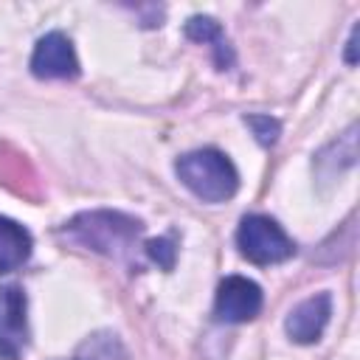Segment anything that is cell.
I'll return each instance as SVG.
<instances>
[{
    "label": "cell",
    "mask_w": 360,
    "mask_h": 360,
    "mask_svg": "<svg viewBox=\"0 0 360 360\" xmlns=\"http://www.w3.org/2000/svg\"><path fill=\"white\" fill-rule=\"evenodd\" d=\"M62 233L98 256H107L112 262H129L135 259L143 236V222L132 214L112 211V208H93L76 214L70 222H65Z\"/></svg>",
    "instance_id": "6da1fadb"
},
{
    "label": "cell",
    "mask_w": 360,
    "mask_h": 360,
    "mask_svg": "<svg viewBox=\"0 0 360 360\" xmlns=\"http://www.w3.org/2000/svg\"><path fill=\"white\" fill-rule=\"evenodd\" d=\"M174 174L202 202H225L239 188V172L233 160L214 146L180 155L174 160Z\"/></svg>",
    "instance_id": "7a4b0ae2"
},
{
    "label": "cell",
    "mask_w": 360,
    "mask_h": 360,
    "mask_svg": "<svg viewBox=\"0 0 360 360\" xmlns=\"http://www.w3.org/2000/svg\"><path fill=\"white\" fill-rule=\"evenodd\" d=\"M236 248L253 264H278L295 253V242L267 214H245L236 228Z\"/></svg>",
    "instance_id": "3957f363"
},
{
    "label": "cell",
    "mask_w": 360,
    "mask_h": 360,
    "mask_svg": "<svg viewBox=\"0 0 360 360\" xmlns=\"http://www.w3.org/2000/svg\"><path fill=\"white\" fill-rule=\"evenodd\" d=\"M262 287L248 276H225L214 295V315L222 323H248L262 312Z\"/></svg>",
    "instance_id": "277c9868"
},
{
    "label": "cell",
    "mask_w": 360,
    "mask_h": 360,
    "mask_svg": "<svg viewBox=\"0 0 360 360\" xmlns=\"http://www.w3.org/2000/svg\"><path fill=\"white\" fill-rule=\"evenodd\" d=\"M28 346V298L22 287H0V360H17Z\"/></svg>",
    "instance_id": "5b68a950"
},
{
    "label": "cell",
    "mask_w": 360,
    "mask_h": 360,
    "mask_svg": "<svg viewBox=\"0 0 360 360\" xmlns=\"http://www.w3.org/2000/svg\"><path fill=\"white\" fill-rule=\"evenodd\" d=\"M28 68L37 79H76L79 56H76L70 37L62 31H48L45 37H39Z\"/></svg>",
    "instance_id": "8992f818"
},
{
    "label": "cell",
    "mask_w": 360,
    "mask_h": 360,
    "mask_svg": "<svg viewBox=\"0 0 360 360\" xmlns=\"http://www.w3.org/2000/svg\"><path fill=\"white\" fill-rule=\"evenodd\" d=\"M329 315H332V295L329 292H315V295L298 301L287 312L284 329H287L290 340L307 346V343L321 340V335L329 323Z\"/></svg>",
    "instance_id": "52a82bcc"
},
{
    "label": "cell",
    "mask_w": 360,
    "mask_h": 360,
    "mask_svg": "<svg viewBox=\"0 0 360 360\" xmlns=\"http://www.w3.org/2000/svg\"><path fill=\"white\" fill-rule=\"evenodd\" d=\"M354 160H357V124H352L343 135H338L332 143H326L315 155L312 166L321 180H335V177H340V172L352 169Z\"/></svg>",
    "instance_id": "ba28073f"
},
{
    "label": "cell",
    "mask_w": 360,
    "mask_h": 360,
    "mask_svg": "<svg viewBox=\"0 0 360 360\" xmlns=\"http://www.w3.org/2000/svg\"><path fill=\"white\" fill-rule=\"evenodd\" d=\"M34 239L25 225L0 214V273H11L22 267L31 256Z\"/></svg>",
    "instance_id": "9c48e42d"
},
{
    "label": "cell",
    "mask_w": 360,
    "mask_h": 360,
    "mask_svg": "<svg viewBox=\"0 0 360 360\" xmlns=\"http://www.w3.org/2000/svg\"><path fill=\"white\" fill-rule=\"evenodd\" d=\"M186 37H188L191 42L211 45L214 62H217L219 70H228V68L233 65V51H231V45H228L225 34H222V25H219L214 17H208V14H194V17H188V22H186Z\"/></svg>",
    "instance_id": "30bf717a"
},
{
    "label": "cell",
    "mask_w": 360,
    "mask_h": 360,
    "mask_svg": "<svg viewBox=\"0 0 360 360\" xmlns=\"http://www.w3.org/2000/svg\"><path fill=\"white\" fill-rule=\"evenodd\" d=\"M73 360H129L124 340L112 329H96L90 332L79 346Z\"/></svg>",
    "instance_id": "8fae6325"
},
{
    "label": "cell",
    "mask_w": 360,
    "mask_h": 360,
    "mask_svg": "<svg viewBox=\"0 0 360 360\" xmlns=\"http://www.w3.org/2000/svg\"><path fill=\"white\" fill-rule=\"evenodd\" d=\"M242 121L250 127V132L256 135V141H259L262 146H273V143L278 141V135H281L278 118H273V115H267V112H245Z\"/></svg>",
    "instance_id": "7c38bea8"
},
{
    "label": "cell",
    "mask_w": 360,
    "mask_h": 360,
    "mask_svg": "<svg viewBox=\"0 0 360 360\" xmlns=\"http://www.w3.org/2000/svg\"><path fill=\"white\" fill-rule=\"evenodd\" d=\"M146 256L163 267V270H172L174 267V259H177V245H174V233H166V236H158V239H149L143 245Z\"/></svg>",
    "instance_id": "4fadbf2b"
},
{
    "label": "cell",
    "mask_w": 360,
    "mask_h": 360,
    "mask_svg": "<svg viewBox=\"0 0 360 360\" xmlns=\"http://www.w3.org/2000/svg\"><path fill=\"white\" fill-rule=\"evenodd\" d=\"M354 48H357V25L352 28V34H349V42H346V62H349V65H354V62H357V56H354Z\"/></svg>",
    "instance_id": "5bb4252c"
}]
</instances>
